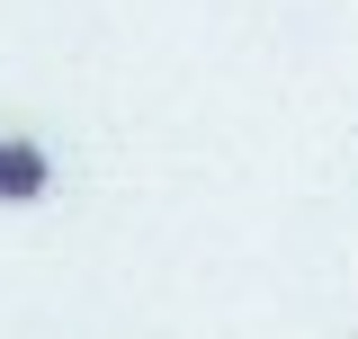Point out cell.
<instances>
[{"label": "cell", "mask_w": 358, "mask_h": 339, "mask_svg": "<svg viewBox=\"0 0 358 339\" xmlns=\"http://www.w3.org/2000/svg\"><path fill=\"white\" fill-rule=\"evenodd\" d=\"M54 188V152L45 143H0V206H36Z\"/></svg>", "instance_id": "cell-1"}]
</instances>
